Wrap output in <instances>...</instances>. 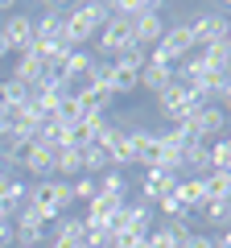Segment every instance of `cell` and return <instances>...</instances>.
<instances>
[{"label":"cell","instance_id":"cell-1","mask_svg":"<svg viewBox=\"0 0 231 248\" xmlns=\"http://www.w3.org/2000/svg\"><path fill=\"white\" fill-rule=\"evenodd\" d=\"M107 17H112V13H107V4H103V0L71 4V9H66V17H62V29H66V46H71V50H83L87 42H95Z\"/></svg>","mask_w":231,"mask_h":248},{"label":"cell","instance_id":"cell-2","mask_svg":"<svg viewBox=\"0 0 231 248\" xmlns=\"http://www.w3.org/2000/svg\"><path fill=\"white\" fill-rule=\"evenodd\" d=\"M71 203H74L71 182H62V178H45V182H33V186H29V207L45 219V228L58 223L62 215H71Z\"/></svg>","mask_w":231,"mask_h":248},{"label":"cell","instance_id":"cell-3","mask_svg":"<svg viewBox=\"0 0 231 248\" xmlns=\"http://www.w3.org/2000/svg\"><path fill=\"white\" fill-rule=\"evenodd\" d=\"M198 108L202 104L194 99V91H190L186 83H178V79L169 83L165 91H157V112L165 116L169 124H190V116H194Z\"/></svg>","mask_w":231,"mask_h":248},{"label":"cell","instance_id":"cell-4","mask_svg":"<svg viewBox=\"0 0 231 248\" xmlns=\"http://www.w3.org/2000/svg\"><path fill=\"white\" fill-rule=\"evenodd\" d=\"M136 46V33H132V21H124V17H107L103 21V29H99V37H95V50H99V58H120L124 50H132Z\"/></svg>","mask_w":231,"mask_h":248},{"label":"cell","instance_id":"cell-5","mask_svg":"<svg viewBox=\"0 0 231 248\" xmlns=\"http://www.w3.org/2000/svg\"><path fill=\"white\" fill-rule=\"evenodd\" d=\"M190 133H194V141H219L223 133H227V112H223L219 104H202L194 116H190Z\"/></svg>","mask_w":231,"mask_h":248},{"label":"cell","instance_id":"cell-6","mask_svg":"<svg viewBox=\"0 0 231 248\" xmlns=\"http://www.w3.org/2000/svg\"><path fill=\"white\" fill-rule=\"evenodd\" d=\"M0 33L9 42V54H29L33 50V17L29 13H9V17L0 21Z\"/></svg>","mask_w":231,"mask_h":248},{"label":"cell","instance_id":"cell-7","mask_svg":"<svg viewBox=\"0 0 231 248\" xmlns=\"http://www.w3.org/2000/svg\"><path fill=\"white\" fill-rule=\"evenodd\" d=\"M186 29H190V37H194V46L202 50V46H211V42H219V37H223L227 17H223L219 9H202V13H194V17L186 21Z\"/></svg>","mask_w":231,"mask_h":248},{"label":"cell","instance_id":"cell-8","mask_svg":"<svg viewBox=\"0 0 231 248\" xmlns=\"http://www.w3.org/2000/svg\"><path fill=\"white\" fill-rule=\"evenodd\" d=\"M132 33H136V46H141V50H153V46L161 42V33H165V9H161L157 0L132 21Z\"/></svg>","mask_w":231,"mask_h":248},{"label":"cell","instance_id":"cell-9","mask_svg":"<svg viewBox=\"0 0 231 248\" xmlns=\"http://www.w3.org/2000/svg\"><path fill=\"white\" fill-rule=\"evenodd\" d=\"M13 240H17V248H42V240H45V219L33 211V207H25V211L13 215Z\"/></svg>","mask_w":231,"mask_h":248},{"label":"cell","instance_id":"cell-10","mask_svg":"<svg viewBox=\"0 0 231 248\" xmlns=\"http://www.w3.org/2000/svg\"><path fill=\"white\" fill-rule=\"evenodd\" d=\"M17 170H25L29 178H37V182H45V178H54V149L42 141H29L25 153H21Z\"/></svg>","mask_w":231,"mask_h":248},{"label":"cell","instance_id":"cell-11","mask_svg":"<svg viewBox=\"0 0 231 248\" xmlns=\"http://www.w3.org/2000/svg\"><path fill=\"white\" fill-rule=\"evenodd\" d=\"M178 190V174H161V170H144V178H141V199L144 203H153L157 207L161 199H169Z\"/></svg>","mask_w":231,"mask_h":248},{"label":"cell","instance_id":"cell-12","mask_svg":"<svg viewBox=\"0 0 231 248\" xmlns=\"http://www.w3.org/2000/svg\"><path fill=\"white\" fill-rule=\"evenodd\" d=\"M0 203H4V211H9V219L17 211H25L29 207V182L21 174H9L4 182H0Z\"/></svg>","mask_w":231,"mask_h":248},{"label":"cell","instance_id":"cell-13","mask_svg":"<svg viewBox=\"0 0 231 248\" xmlns=\"http://www.w3.org/2000/svg\"><path fill=\"white\" fill-rule=\"evenodd\" d=\"M103 128H107V116H83L79 124H71V141H66V145L87 149V145H95L99 137H103Z\"/></svg>","mask_w":231,"mask_h":248},{"label":"cell","instance_id":"cell-14","mask_svg":"<svg viewBox=\"0 0 231 248\" xmlns=\"http://www.w3.org/2000/svg\"><path fill=\"white\" fill-rule=\"evenodd\" d=\"M74 104H79V116H107V108H112V91H91V87H74L71 91Z\"/></svg>","mask_w":231,"mask_h":248},{"label":"cell","instance_id":"cell-15","mask_svg":"<svg viewBox=\"0 0 231 248\" xmlns=\"http://www.w3.org/2000/svg\"><path fill=\"white\" fill-rule=\"evenodd\" d=\"M83 174V149H74V145H58L54 149V178H62V182H71V178Z\"/></svg>","mask_w":231,"mask_h":248},{"label":"cell","instance_id":"cell-16","mask_svg":"<svg viewBox=\"0 0 231 248\" xmlns=\"http://www.w3.org/2000/svg\"><path fill=\"white\" fill-rule=\"evenodd\" d=\"M120 211H124V199H116V195H95V199L87 203V215H83V219H87V223H103V228H107Z\"/></svg>","mask_w":231,"mask_h":248},{"label":"cell","instance_id":"cell-17","mask_svg":"<svg viewBox=\"0 0 231 248\" xmlns=\"http://www.w3.org/2000/svg\"><path fill=\"white\" fill-rule=\"evenodd\" d=\"M107 91H112V95H132V91H141V71H132V66H124V62H112Z\"/></svg>","mask_w":231,"mask_h":248},{"label":"cell","instance_id":"cell-18","mask_svg":"<svg viewBox=\"0 0 231 248\" xmlns=\"http://www.w3.org/2000/svg\"><path fill=\"white\" fill-rule=\"evenodd\" d=\"M173 195H178V203L194 215V211H202V203H206V186H202V178H178V190H173Z\"/></svg>","mask_w":231,"mask_h":248},{"label":"cell","instance_id":"cell-19","mask_svg":"<svg viewBox=\"0 0 231 248\" xmlns=\"http://www.w3.org/2000/svg\"><path fill=\"white\" fill-rule=\"evenodd\" d=\"M42 75H45V62L37 58V54H17V66H13L9 79L25 83V87H37V83H42Z\"/></svg>","mask_w":231,"mask_h":248},{"label":"cell","instance_id":"cell-20","mask_svg":"<svg viewBox=\"0 0 231 248\" xmlns=\"http://www.w3.org/2000/svg\"><path fill=\"white\" fill-rule=\"evenodd\" d=\"M169 83H173V66H161V62H144L141 66V87L144 91L157 95V91H165Z\"/></svg>","mask_w":231,"mask_h":248},{"label":"cell","instance_id":"cell-21","mask_svg":"<svg viewBox=\"0 0 231 248\" xmlns=\"http://www.w3.org/2000/svg\"><path fill=\"white\" fill-rule=\"evenodd\" d=\"M91 58H95L91 50H71V54H66V62H62V79L71 83V87H79V83H83V75H87Z\"/></svg>","mask_w":231,"mask_h":248},{"label":"cell","instance_id":"cell-22","mask_svg":"<svg viewBox=\"0 0 231 248\" xmlns=\"http://www.w3.org/2000/svg\"><path fill=\"white\" fill-rule=\"evenodd\" d=\"M50 236L62 244H83V215H62L58 223H50Z\"/></svg>","mask_w":231,"mask_h":248},{"label":"cell","instance_id":"cell-23","mask_svg":"<svg viewBox=\"0 0 231 248\" xmlns=\"http://www.w3.org/2000/svg\"><path fill=\"white\" fill-rule=\"evenodd\" d=\"M107 170H112V153L103 145H87L83 149V174L95 178V174H107Z\"/></svg>","mask_w":231,"mask_h":248},{"label":"cell","instance_id":"cell-24","mask_svg":"<svg viewBox=\"0 0 231 248\" xmlns=\"http://www.w3.org/2000/svg\"><path fill=\"white\" fill-rule=\"evenodd\" d=\"M107 79H112V62L107 58H91L87 75H83L79 87H91V91H107Z\"/></svg>","mask_w":231,"mask_h":248},{"label":"cell","instance_id":"cell-25","mask_svg":"<svg viewBox=\"0 0 231 248\" xmlns=\"http://www.w3.org/2000/svg\"><path fill=\"white\" fill-rule=\"evenodd\" d=\"M202 186H206V203H231V174H206L202 178Z\"/></svg>","mask_w":231,"mask_h":248},{"label":"cell","instance_id":"cell-26","mask_svg":"<svg viewBox=\"0 0 231 248\" xmlns=\"http://www.w3.org/2000/svg\"><path fill=\"white\" fill-rule=\"evenodd\" d=\"M206 149H211V170L215 174H231V128L215 145H206Z\"/></svg>","mask_w":231,"mask_h":248},{"label":"cell","instance_id":"cell-27","mask_svg":"<svg viewBox=\"0 0 231 248\" xmlns=\"http://www.w3.org/2000/svg\"><path fill=\"white\" fill-rule=\"evenodd\" d=\"M83 244L87 248H112V232L103 223H87L83 219Z\"/></svg>","mask_w":231,"mask_h":248},{"label":"cell","instance_id":"cell-28","mask_svg":"<svg viewBox=\"0 0 231 248\" xmlns=\"http://www.w3.org/2000/svg\"><path fill=\"white\" fill-rule=\"evenodd\" d=\"M99 186V195H116V199H124V170H107V174L95 178Z\"/></svg>","mask_w":231,"mask_h":248},{"label":"cell","instance_id":"cell-29","mask_svg":"<svg viewBox=\"0 0 231 248\" xmlns=\"http://www.w3.org/2000/svg\"><path fill=\"white\" fill-rule=\"evenodd\" d=\"M157 211L165 215V219H161V223H182V219H190V211H186V207L178 203V195H169V199H161V203H157Z\"/></svg>","mask_w":231,"mask_h":248},{"label":"cell","instance_id":"cell-30","mask_svg":"<svg viewBox=\"0 0 231 248\" xmlns=\"http://www.w3.org/2000/svg\"><path fill=\"white\" fill-rule=\"evenodd\" d=\"M71 195H74V203H91V199L99 195V186H95V178H87V174H79L71 182Z\"/></svg>","mask_w":231,"mask_h":248},{"label":"cell","instance_id":"cell-31","mask_svg":"<svg viewBox=\"0 0 231 248\" xmlns=\"http://www.w3.org/2000/svg\"><path fill=\"white\" fill-rule=\"evenodd\" d=\"M202 219L227 228V223H231V203H202Z\"/></svg>","mask_w":231,"mask_h":248},{"label":"cell","instance_id":"cell-32","mask_svg":"<svg viewBox=\"0 0 231 248\" xmlns=\"http://www.w3.org/2000/svg\"><path fill=\"white\" fill-rule=\"evenodd\" d=\"M182 248H215V240H211V236H202V232H194V236H190Z\"/></svg>","mask_w":231,"mask_h":248},{"label":"cell","instance_id":"cell-33","mask_svg":"<svg viewBox=\"0 0 231 248\" xmlns=\"http://www.w3.org/2000/svg\"><path fill=\"white\" fill-rule=\"evenodd\" d=\"M13 244V219H0V248Z\"/></svg>","mask_w":231,"mask_h":248},{"label":"cell","instance_id":"cell-34","mask_svg":"<svg viewBox=\"0 0 231 248\" xmlns=\"http://www.w3.org/2000/svg\"><path fill=\"white\" fill-rule=\"evenodd\" d=\"M215 248H231V228L223 232V236H215Z\"/></svg>","mask_w":231,"mask_h":248},{"label":"cell","instance_id":"cell-35","mask_svg":"<svg viewBox=\"0 0 231 248\" xmlns=\"http://www.w3.org/2000/svg\"><path fill=\"white\" fill-rule=\"evenodd\" d=\"M9 141V116H0V145Z\"/></svg>","mask_w":231,"mask_h":248},{"label":"cell","instance_id":"cell-36","mask_svg":"<svg viewBox=\"0 0 231 248\" xmlns=\"http://www.w3.org/2000/svg\"><path fill=\"white\" fill-rule=\"evenodd\" d=\"M223 42H227V50H231V21H227V29H223Z\"/></svg>","mask_w":231,"mask_h":248},{"label":"cell","instance_id":"cell-37","mask_svg":"<svg viewBox=\"0 0 231 248\" xmlns=\"http://www.w3.org/2000/svg\"><path fill=\"white\" fill-rule=\"evenodd\" d=\"M4 54H9V42H4V33H0V58H4Z\"/></svg>","mask_w":231,"mask_h":248},{"label":"cell","instance_id":"cell-38","mask_svg":"<svg viewBox=\"0 0 231 248\" xmlns=\"http://www.w3.org/2000/svg\"><path fill=\"white\" fill-rule=\"evenodd\" d=\"M50 248H74V244H62V240H50Z\"/></svg>","mask_w":231,"mask_h":248},{"label":"cell","instance_id":"cell-39","mask_svg":"<svg viewBox=\"0 0 231 248\" xmlns=\"http://www.w3.org/2000/svg\"><path fill=\"white\" fill-rule=\"evenodd\" d=\"M74 248H87V244H74Z\"/></svg>","mask_w":231,"mask_h":248}]
</instances>
